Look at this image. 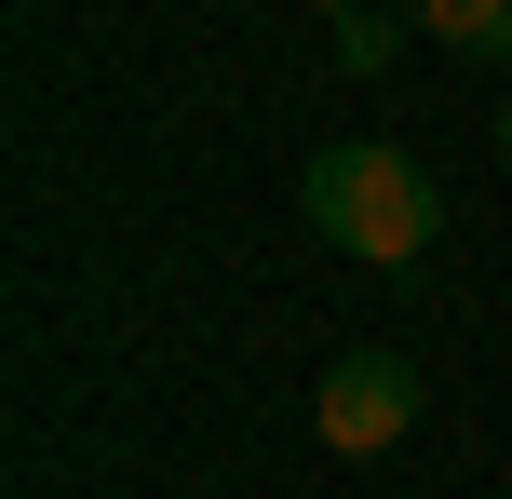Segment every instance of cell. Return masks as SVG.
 <instances>
[{"mask_svg":"<svg viewBox=\"0 0 512 499\" xmlns=\"http://www.w3.org/2000/svg\"><path fill=\"white\" fill-rule=\"evenodd\" d=\"M297 216L337 243V257H364V270H418V257H432V230H445V189L418 176L391 135H351V149H310Z\"/></svg>","mask_w":512,"mask_h":499,"instance_id":"cell-1","label":"cell"},{"mask_svg":"<svg viewBox=\"0 0 512 499\" xmlns=\"http://www.w3.org/2000/svg\"><path fill=\"white\" fill-rule=\"evenodd\" d=\"M310 432H324L337 459L405 446V432H418V365H405V351H337L324 392H310Z\"/></svg>","mask_w":512,"mask_h":499,"instance_id":"cell-2","label":"cell"},{"mask_svg":"<svg viewBox=\"0 0 512 499\" xmlns=\"http://www.w3.org/2000/svg\"><path fill=\"white\" fill-rule=\"evenodd\" d=\"M418 41H445V54H472V68H499V54H512V0H418Z\"/></svg>","mask_w":512,"mask_h":499,"instance_id":"cell-3","label":"cell"},{"mask_svg":"<svg viewBox=\"0 0 512 499\" xmlns=\"http://www.w3.org/2000/svg\"><path fill=\"white\" fill-rule=\"evenodd\" d=\"M391 41H405L391 14H351V27H337V68H351V81H378V68H391Z\"/></svg>","mask_w":512,"mask_h":499,"instance_id":"cell-4","label":"cell"},{"mask_svg":"<svg viewBox=\"0 0 512 499\" xmlns=\"http://www.w3.org/2000/svg\"><path fill=\"white\" fill-rule=\"evenodd\" d=\"M310 14H337V27H351V14H378V0H310Z\"/></svg>","mask_w":512,"mask_h":499,"instance_id":"cell-5","label":"cell"},{"mask_svg":"<svg viewBox=\"0 0 512 499\" xmlns=\"http://www.w3.org/2000/svg\"><path fill=\"white\" fill-rule=\"evenodd\" d=\"M499 162H512V108H499Z\"/></svg>","mask_w":512,"mask_h":499,"instance_id":"cell-6","label":"cell"}]
</instances>
